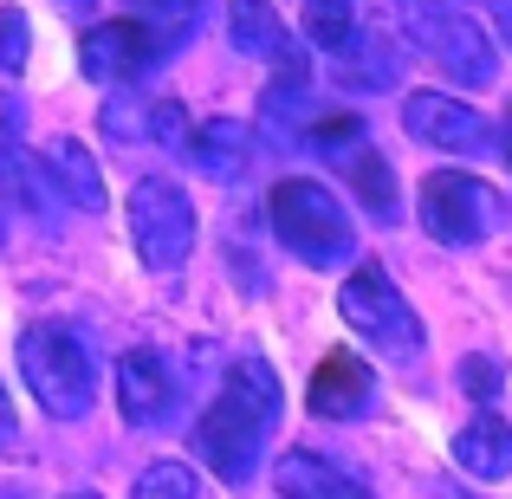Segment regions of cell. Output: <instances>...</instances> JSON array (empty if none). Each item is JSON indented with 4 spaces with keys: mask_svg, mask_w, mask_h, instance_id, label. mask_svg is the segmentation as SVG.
I'll return each mask as SVG.
<instances>
[{
    "mask_svg": "<svg viewBox=\"0 0 512 499\" xmlns=\"http://www.w3.org/2000/svg\"><path fill=\"white\" fill-rule=\"evenodd\" d=\"M273 422H279V376L266 370L260 357H247V363H234V370H227L221 396L201 409L195 448H201V461H208L221 480H247Z\"/></svg>",
    "mask_w": 512,
    "mask_h": 499,
    "instance_id": "cell-1",
    "label": "cell"
},
{
    "mask_svg": "<svg viewBox=\"0 0 512 499\" xmlns=\"http://www.w3.org/2000/svg\"><path fill=\"white\" fill-rule=\"evenodd\" d=\"M20 376L39 396V409L59 415V422H78V415H91V402H98V363H91V350L65 325L20 331Z\"/></svg>",
    "mask_w": 512,
    "mask_h": 499,
    "instance_id": "cell-2",
    "label": "cell"
},
{
    "mask_svg": "<svg viewBox=\"0 0 512 499\" xmlns=\"http://www.w3.org/2000/svg\"><path fill=\"white\" fill-rule=\"evenodd\" d=\"M338 312H344V325L357 331L376 357H389V363H415V357H422V318H415V305L402 299L396 279H389L376 260L357 266V273L344 279Z\"/></svg>",
    "mask_w": 512,
    "mask_h": 499,
    "instance_id": "cell-3",
    "label": "cell"
},
{
    "mask_svg": "<svg viewBox=\"0 0 512 499\" xmlns=\"http://www.w3.org/2000/svg\"><path fill=\"white\" fill-rule=\"evenodd\" d=\"M266 214H273V234L286 240L305 266H338L350 253V214L325 182H305V175L279 182L273 201H266Z\"/></svg>",
    "mask_w": 512,
    "mask_h": 499,
    "instance_id": "cell-4",
    "label": "cell"
},
{
    "mask_svg": "<svg viewBox=\"0 0 512 499\" xmlns=\"http://www.w3.org/2000/svg\"><path fill=\"white\" fill-rule=\"evenodd\" d=\"M396 20H402V33H409L428 59L448 65V78H461V85H474V91L493 85V72H500L493 39L480 33L467 13H454L448 0H396Z\"/></svg>",
    "mask_w": 512,
    "mask_h": 499,
    "instance_id": "cell-5",
    "label": "cell"
},
{
    "mask_svg": "<svg viewBox=\"0 0 512 499\" xmlns=\"http://www.w3.org/2000/svg\"><path fill=\"white\" fill-rule=\"evenodd\" d=\"M130 240H137V260L150 273H175L195 253V201L182 195V182L143 175L130 188Z\"/></svg>",
    "mask_w": 512,
    "mask_h": 499,
    "instance_id": "cell-6",
    "label": "cell"
},
{
    "mask_svg": "<svg viewBox=\"0 0 512 499\" xmlns=\"http://www.w3.org/2000/svg\"><path fill=\"white\" fill-rule=\"evenodd\" d=\"M500 221H506V201L493 195L480 175L441 169V175L422 182V227L441 247H474V240H487Z\"/></svg>",
    "mask_w": 512,
    "mask_h": 499,
    "instance_id": "cell-7",
    "label": "cell"
},
{
    "mask_svg": "<svg viewBox=\"0 0 512 499\" xmlns=\"http://www.w3.org/2000/svg\"><path fill=\"white\" fill-rule=\"evenodd\" d=\"M402 124H409L415 143H428V150H448V156H480V150H493V124L474 111V104L448 98V91H409V98H402Z\"/></svg>",
    "mask_w": 512,
    "mask_h": 499,
    "instance_id": "cell-8",
    "label": "cell"
},
{
    "mask_svg": "<svg viewBox=\"0 0 512 499\" xmlns=\"http://www.w3.org/2000/svg\"><path fill=\"white\" fill-rule=\"evenodd\" d=\"M150 59H156V33L143 20H104L78 39V65H85L91 85H130Z\"/></svg>",
    "mask_w": 512,
    "mask_h": 499,
    "instance_id": "cell-9",
    "label": "cell"
},
{
    "mask_svg": "<svg viewBox=\"0 0 512 499\" xmlns=\"http://www.w3.org/2000/svg\"><path fill=\"white\" fill-rule=\"evenodd\" d=\"M117 409L130 428H150L175 409V370L163 363V350H124L117 357Z\"/></svg>",
    "mask_w": 512,
    "mask_h": 499,
    "instance_id": "cell-10",
    "label": "cell"
},
{
    "mask_svg": "<svg viewBox=\"0 0 512 499\" xmlns=\"http://www.w3.org/2000/svg\"><path fill=\"white\" fill-rule=\"evenodd\" d=\"M273 487L286 499H370V487H363L350 467H338L331 454H312V448H286L279 454Z\"/></svg>",
    "mask_w": 512,
    "mask_h": 499,
    "instance_id": "cell-11",
    "label": "cell"
},
{
    "mask_svg": "<svg viewBox=\"0 0 512 499\" xmlns=\"http://www.w3.org/2000/svg\"><path fill=\"white\" fill-rule=\"evenodd\" d=\"M188 156H195V169L208 175V182H240L253 163V130L240 124V117H208V124L188 137Z\"/></svg>",
    "mask_w": 512,
    "mask_h": 499,
    "instance_id": "cell-12",
    "label": "cell"
},
{
    "mask_svg": "<svg viewBox=\"0 0 512 499\" xmlns=\"http://www.w3.org/2000/svg\"><path fill=\"white\" fill-rule=\"evenodd\" d=\"M46 175H52V195H65L72 208H85V214H104V175H98V163H91V150L78 137H52L46 143Z\"/></svg>",
    "mask_w": 512,
    "mask_h": 499,
    "instance_id": "cell-13",
    "label": "cell"
},
{
    "mask_svg": "<svg viewBox=\"0 0 512 499\" xmlns=\"http://www.w3.org/2000/svg\"><path fill=\"white\" fill-rule=\"evenodd\" d=\"M260 117H266V137H299V130H312V72H305L299 59H279V78L266 85L260 98Z\"/></svg>",
    "mask_w": 512,
    "mask_h": 499,
    "instance_id": "cell-14",
    "label": "cell"
},
{
    "mask_svg": "<svg viewBox=\"0 0 512 499\" xmlns=\"http://www.w3.org/2000/svg\"><path fill=\"white\" fill-rule=\"evenodd\" d=\"M363 402H370V363H357L350 350H331V357L318 363V376H312V415L344 422V415H357Z\"/></svg>",
    "mask_w": 512,
    "mask_h": 499,
    "instance_id": "cell-15",
    "label": "cell"
},
{
    "mask_svg": "<svg viewBox=\"0 0 512 499\" xmlns=\"http://www.w3.org/2000/svg\"><path fill=\"white\" fill-rule=\"evenodd\" d=\"M454 467H467L474 480H506L512 474V422L474 415V422L454 435Z\"/></svg>",
    "mask_w": 512,
    "mask_h": 499,
    "instance_id": "cell-16",
    "label": "cell"
},
{
    "mask_svg": "<svg viewBox=\"0 0 512 499\" xmlns=\"http://www.w3.org/2000/svg\"><path fill=\"white\" fill-rule=\"evenodd\" d=\"M331 78L350 91H389L396 85V46H389V33H350V46H338Z\"/></svg>",
    "mask_w": 512,
    "mask_h": 499,
    "instance_id": "cell-17",
    "label": "cell"
},
{
    "mask_svg": "<svg viewBox=\"0 0 512 499\" xmlns=\"http://www.w3.org/2000/svg\"><path fill=\"white\" fill-rule=\"evenodd\" d=\"M227 39L253 59H286V26L266 0H227Z\"/></svg>",
    "mask_w": 512,
    "mask_h": 499,
    "instance_id": "cell-18",
    "label": "cell"
},
{
    "mask_svg": "<svg viewBox=\"0 0 512 499\" xmlns=\"http://www.w3.org/2000/svg\"><path fill=\"white\" fill-rule=\"evenodd\" d=\"M344 175H350V188H357V201H363L370 214H383V221L396 214V175H389V163H383L376 150H357V156L344 163Z\"/></svg>",
    "mask_w": 512,
    "mask_h": 499,
    "instance_id": "cell-19",
    "label": "cell"
},
{
    "mask_svg": "<svg viewBox=\"0 0 512 499\" xmlns=\"http://www.w3.org/2000/svg\"><path fill=\"white\" fill-rule=\"evenodd\" d=\"M305 33L325 52L350 46V33H357V0H305Z\"/></svg>",
    "mask_w": 512,
    "mask_h": 499,
    "instance_id": "cell-20",
    "label": "cell"
},
{
    "mask_svg": "<svg viewBox=\"0 0 512 499\" xmlns=\"http://www.w3.org/2000/svg\"><path fill=\"white\" fill-rule=\"evenodd\" d=\"M0 182L13 188V201H20L26 214H46L52 201H46V188H52V175H46V163H33V156H20V150H7L0 156Z\"/></svg>",
    "mask_w": 512,
    "mask_h": 499,
    "instance_id": "cell-21",
    "label": "cell"
},
{
    "mask_svg": "<svg viewBox=\"0 0 512 499\" xmlns=\"http://www.w3.org/2000/svg\"><path fill=\"white\" fill-rule=\"evenodd\" d=\"M137 499H201V480L182 461H156L137 474Z\"/></svg>",
    "mask_w": 512,
    "mask_h": 499,
    "instance_id": "cell-22",
    "label": "cell"
},
{
    "mask_svg": "<svg viewBox=\"0 0 512 499\" xmlns=\"http://www.w3.org/2000/svg\"><path fill=\"white\" fill-rule=\"evenodd\" d=\"M26 59H33V26H26L20 7H0V72L20 78Z\"/></svg>",
    "mask_w": 512,
    "mask_h": 499,
    "instance_id": "cell-23",
    "label": "cell"
},
{
    "mask_svg": "<svg viewBox=\"0 0 512 499\" xmlns=\"http://www.w3.org/2000/svg\"><path fill=\"white\" fill-rule=\"evenodd\" d=\"M461 389L474 402H493V396H500V363H493V357H467L461 363Z\"/></svg>",
    "mask_w": 512,
    "mask_h": 499,
    "instance_id": "cell-24",
    "label": "cell"
},
{
    "mask_svg": "<svg viewBox=\"0 0 512 499\" xmlns=\"http://www.w3.org/2000/svg\"><path fill=\"white\" fill-rule=\"evenodd\" d=\"M305 137H312V143H325V150H331V143H350V137H357V117H312V130H305Z\"/></svg>",
    "mask_w": 512,
    "mask_h": 499,
    "instance_id": "cell-25",
    "label": "cell"
},
{
    "mask_svg": "<svg viewBox=\"0 0 512 499\" xmlns=\"http://www.w3.org/2000/svg\"><path fill=\"white\" fill-rule=\"evenodd\" d=\"M150 137L156 143H182V104H150Z\"/></svg>",
    "mask_w": 512,
    "mask_h": 499,
    "instance_id": "cell-26",
    "label": "cell"
},
{
    "mask_svg": "<svg viewBox=\"0 0 512 499\" xmlns=\"http://www.w3.org/2000/svg\"><path fill=\"white\" fill-rule=\"evenodd\" d=\"M143 13H150V20H175V26H188V13L201 7V0H137Z\"/></svg>",
    "mask_w": 512,
    "mask_h": 499,
    "instance_id": "cell-27",
    "label": "cell"
},
{
    "mask_svg": "<svg viewBox=\"0 0 512 499\" xmlns=\"http://www.w3.org/2000/svg\"><path fill=\"white\" fill-rule=\"evenodd\" d=\"M13 428L20 422H13V402H7V389H0V448H13Z\"/></svg>",
    "mask_w": 512,
    "mask_h": 499,
    "instance_id": "cell-28",
    "label": "cell"
},
{
    "mask_svg": "<svg viewBox=\"0 0 512 499\" xmlns=\"http://www.w3.org/2000/svg\"><path fill=\"white\" fill-rule=\"evenodd\" d=\"M493 26H500V39L512 46V0H493Z\"/></svg>",
    "mask_w": 512,
    "mask_h": 499,
    "instance_id": "cell-29",
    "label": "cell"
},
{
    "mask_svg": "<svg viewBox=\"0 0 512 499\" xmlns=\"http://www.w3.org/2000/svg\"><path fill=\"white\" fill-rule=\"evenodd\" d=\"M59 13H91V0H59Z\"/></svg>",
    "mask_w": 512,
    "mask_h": 499,
    "instance_id": "cell-30",
    "label": "cell"
},
{
    "mask_svg": "<svg viewBox=\"0 0 512 499\" xmlns=\"http://www.w3.org/2000/svg\"><path fill=\"white\" fill-rule=\"evenodd\" d=\"M506 117H512V111H506ZM506 156H512V124H506Z\"/></svg>",
    "mask_w": 512,
    "mask_h": 499,
    "instance_id": "cell-31",
    "label": "cell"
},
{
    "mask_svg": "<svg viewBox=\"0 0 512 499\" xmlns=\"http://www.w3.org/2000/svg\"><path fill=\"white\" fill-rule=\"evenodd\" d=\"M0 240H7V221H0Z\"/></svg>",
    "mask_w": 512,
    "mask_h": 499,
    "instance_id": "cell-32",
    "label": "cell"
},
{
    "mask_svg": "<svg viewBox=\"0 0 512 499\" xmlns=\"http://www.w3.org/2000/svg\"><path fill=\"white\" fill-rule=\"evenodd\" d=\"M78 499H91V493H78Z\"/></svg>",
    "mask_w": 512,
    "mask_h": 499,
    "instance_id": "cell-33",
    "label": "cell"
}]
</instances>
